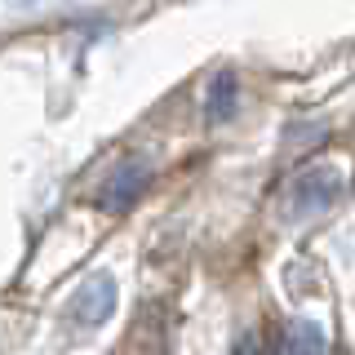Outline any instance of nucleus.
<instances>
[{"mask_svg": "<svg viewBox=\"0 0 355 355\" xmlns=\"http://www.w3.org/2000/svg\"><path fill=\"white\" fill-rule=\"evenodd\" d=\"M147 182H151V169H147V164H142V160H125L116 173L107 178V187H103V196H98V200H103L107 214H125L133 200L142 196V187H147Z\"/></svg>", "mask_w": 355, "mask_h": 355, "instance_id": "f03ea898", "label": "nucleus"}, {"mask_svg": "<svg viewBox=\"0 0 355 355\" xmlns=\"http://www.w3.org/2000/svg\"><path fill=\"white\" fill-rule=\"evenodd\" d=\"M205 111H209V120H231V116H236V76H227V71L214 76Z\"/></svg>", "mask_w": 355, "mask_h": 355, "instance_id": "39448f33", "label": "nucleus"}, {"mask_svg": "<svg viewBox=\"0 0 355 355\" xmlns=\"http://www.w3.org/2000/svg\"><path fill=\"white\" fill-rule=\"evenodd\" d=\"M236 355H271V351H266V342L258 338V333H244V338L236 342Z\"/></svg>", "mask_w": 355, "mask_h": 355, "instance_id": "423d86ee", "label": "nucleus"}, {"mask_svg": "<svg viewBox=\"0 0 355 355\" xmlns=\"http://www.w3.org/2000/svg\"><path fill=\"white\" fill-rule=\"evenodd\" d=\"M338 196H342L338 169H306L302 178H293L288 205H293V214H324L329 205H338Z\"/></svg>", "mask_w": 355, "mask_h": 355, "instance_id": "f257e3e1", "label": "nucleus"}, {"mask_svg": "<svg viewBox=\"0 0 355 355\" xmlns=\"http://www.w3.org/2000/svg\"><path fill=\"white\" fill-rule=\"evenodd\" d=\"M111 311H116V280H111V275H94V280L80 288L71 315L80 320V324H103Z\"/></svg>", "mask_w": 355, "mask_h": 355, "instance_id": "7ed1b4c3", "label": "nucleus"}, {"mask_svg": "<svg viewBox=\"0 0 355 355\" xmlns=\"http://www.w3.org/2000/svg\"><path fill=\"white\" fill-rule=\"evenodd\" d=\"M329 351V338L320 324H311V320H293V324L284 329V342H280V355H324Z\"/></svg>", "mask_w": 355, "mask_h": 355, "instance_id": "20e7f679", "label": "nucleus"}]
</instances>
